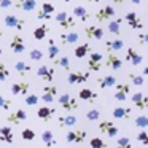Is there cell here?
I'll return each mask as SVG.
<instances>
[{
	"label": "cell",
	"mask_w": 148,
	"mask_h": 148,
	"mask_svg": "<svg viewBox=\"0 0 148 148\" xmlns=\"http://www.w3.org/2000/svg\"><path fill=\"white\" fill-rule=\"evenodd\" d=\"M54 19L58 21L59 26L64 30H70L77 26V19L73 18V14H69L67 11H59V13H56Z\"/></svg>",
	"instance_id": "1"
},
{
	"label": "cell",
	"mask_w": 148,
	"mask_h": 148,
	"mask_svg": "<svg viewBox=\"0 0 148 148\" xmlns=\"http://www.w3.org/2000/svg\"><path fill=\"white\" fill-rule=\"evenodd\" d=\"M3 23L8 29H16L18 32H21V30L24 29V26H26V21L18 18L16 14H7V16L3 18Z\"/></svg>",
	"instance_id": "2"
},
{
	"label": "cell",
	"mask_w": 148,
	"mask_h": 148,
	"mask_svg": "<svg viewBox=\"0 0 148 148\" xmlns=\"http://www.w3.org/2000/svg\"><path fill=\"white\" fill-rule=\"evenodd\" d=\"M59 105L62 107L64 110H67V112H73V110H78V100L75 99V97H72L70 94H62V96H59Z\"/></svg>",
	"instance_id": "3"
},
{
	"label": "cell",
	"mask_w": 148,
	"mask_h": 148,
	"mask_svg": "<svg viewBox=\"0 0 148 148\" xmlns=\"http://www.w3.org/2000/svg\"><path fill=\"white\" fill-rule=\"evenodd\" d=\"M89 80V72H70L67 75V83L69 84H83Z\"/></svg>",
	"instance_id": "4"
},
{
	"label": "cell",
	"mask_w": 148,
	"mask_h": 148,
	"mask_svg": "<svg viewBox=\"0 0 148 148\" xmlns=\"http://www.w3.org/2000/svg\"><path fill=\"white\" fill-rule=\"evenodd\" d=\"M103 64V56L100 53H91L88 59V69L89 72H99Z\"/></svg>",
	"instance_id": "5"
},
{
	"label": "cell",
	"mask_w": 148,
	"mask_h": 148,
	"mask_svg": "<svg viewBox=\"0 0 148 148\" xmlns=\"http://www.w3.org/2000/svg\"><path fill=\"white\" fill-rule=\"evenodd\" d=\"M124 21H127L129 27H131V29H134V30L143 29V21H142V18L138 16L135 11H129V13H126Z\"/></svg>",
	"instance_id": "6"
},
{
	"label": "cell",
	"mask_w": 148,
	"mask_h": 148,
	"mask_svg": "<svg viewBox=\"0 0 148 148\" xmlns=\"http://www.w3.org/2000/svg\"><path fill=\"white\" fill-rule=\"evenodd\" d=\"M115 16V7L113 5H107L103 8H99L96 13V19L99 23H105V21H110L112 18Z\"/></svg>",
	"instance_id": "7"
},
{
	"label": "cell",
	"mask_w": 148,
	"mask_h": 148,
	"mask_svg": "<svg viewBox=\"0 0 148 148\" xmlns=\"http://www.w3.org/2000/svg\"><path fill=\"white\" fill-rule=\"evenodd\" d=\"M10 48L14 54H21V53L26 51V42H24L23 35L21 34H14L13 38H11V43H10Z\"/></svg>",
	"instance_id": "8"
},
{
	"label": "cell",
	"mask_w": 148,
	"mask_h": 148,
	"mask_svg": "<svg viewBox=\"0 0 148 148\" xmlns=\"http://www.w3.org/2000/svg\"><path fill=\"white\" fill-rule=\"evenodd\" d=\"M99 131L102 132V134L108 135V137H116L118 132H119V129H118V126H116L115 123L107 121V119H105V121L99 123Z\"/></svg>",
	"instance_id": "9"
},
{
	"label": "cell",
	"mask_w": 148,
	"mask_h": 148,
	"mask_svg": "<svg viewBox=\"0 0 148 148\" xmlns=\"http://www.w3.org/2000/svg\"><path fill=\"white\" fill-rule=\"evenodd\" d=\"M53 14H54V5L49 3V2H45V3H42V8L37 13V18L42 21H49L53 18Z\"/></svg>",
	"instance_id": "10"
},
{
	"label": "cell",
	"mask_w": 148,
	"mask_h": 148,
	"mask_svg": "<svg viewBox=\"0 0 148 148\" xmlns=\"http://www.w3.org/2000/svg\"><path fill=\"white\" fill-rule=\"evenodd\" d=\"M129 92H131V84L127 83H119V84H115V99L123 102V100L127 99Z\"/></svg>",
	"instance_id": "11"
},
{
	"label": "cell",
	"mask_w": 148,
	"mask_h": 148,
	"mask_svg": "<svg viewBox=\"0 0 148 148\" xmlns=\"http://www.w3.org/2000/svg\"><path fill=\"white\" fill-rule=\"evenodd\" d=\"M131 100L137 110H147L148 108V97L143 92H134Z\"/></svg>",
	"instance_id": "12"
},
{
	"label": "cell",
	"mask_w": 148,
	"mask_h": 148,
	"mask_svg": "<svg viewBox=\"0 0 148 148\" xmlns=\"http://www.w3.org/2000/svg\"><path fill=\"white\" fill-rule=\"evenodd\" d=\"M56 94H58V88H56L54 84H46L42 91V100L45 103H53Z\"/></svg>",
	"instance_id": "13"
},
{
	"label": "cell",
	"mask_w": 148,
	"mask_h": 148,
	"mask_svg": "<svg viewBox=\"0 0 148 148\" xmlns=\"http://www.w3.org/2000/svg\"><path fill=\"white\" fill-rule=\"evenodd\" d=\"M26 119H27V113L21 108H18V110H14V112H11L7 115V121L13 123V124H16V126L21 124V123H24Z\"/></svg>",
	"instance_id": "14"
},
{
	"label": "cell",
	"mask_w": 148,
	"mask_h": 148,
	"mask_svg": "<svg viewBox=\"0 0 148 148\" xmlns=\"http://www.w3.org/2000/svg\"><path fill=\"white\" fill-rule=\"evenodd\" d=\"M105 67L112 69V70H119L123 67V61L113 51H108V54L105 58Z\"/></svg>",
	"instance_id": "15"
},
{
	"label": "cell",
	"mask_w": 148,
	"mask_h": 148,
	"mask_svg": "<svg viewBox=\"0 0 148 148\" xmlns=\"http://www.w3.org/2000/svg\"><path fill=\"white\" fill-rule=\"evenodd\" d=\"M86 131H70L65 135V140L69 143H84L86 140Z\"/></svg>",
	"instance_id": "16"
},
{
	"label": "cell",
	"mask_w": 148,
	"mask_h": 148,
	"mask_svg": "<svg viewBox=\"0 0 148 148\" xmlns=\"http://www.w3.org/2000/svg\"><path fill=\"white\" fill-rule=\"evenodd\" d=\"M54 69L53 67H48V65H40L38 69H37V75H38L40 78H43L45 81H48V83H51L53 80H54Z\"/></svg>",
	"instance_id": "17"
},
{
	"label": "cell",
	"mask_w": 148,
	"mask_h": 148,
	"mask_svg": "<svg viewBox=\"0 0 148 148\" xmlns=\"http://www.w3.org/2000/svg\"><path fill=\"white\" fill-rule=\"evenodd\" d=\"M11 94L13 96H26L30 89V84L27 81H19V83H13L11 84Z\"/></svg>",
	"instance_id": "18"
},
{
	"label": "cell",
	"mask_w": 148,
	"mask_h": 148,
	"mask_svg": "<svg viewBox=\"0 0 148 148\" xmlns=\"http://www.w3.org/2000/svg\"><path fill=\"white\" fill-rule=\"evenodd\" d=\"M84 34L88 38H94V40H102L103 38V29L97 26H86L84 27Z\"/></svg>",
	"instance_id": "19"
},
{
	"label": "cell",
	"mask_w": 148,
	"mask_h": 148,
	"mask_svg": "<svg viewBox=\"0 0 148 148\" xmlns=\"http://www.w3.org/2000/svg\"><path fill=\"white\" fill-rule=\"evenodd\" d=\"M54 113H56V108H53V107H40L37 110V116L42 121H46V123H49L54 118Z\"/></svg>",
	"instance_id": "20"
},
{
	"label": "cell",
	"mask_w": 148,
	"mask_h": 148,
	"mask_svg": "<svg viewBox=\"0 0 148 148\" xmlns=\"http://www.w3.org/2000/svg\"><path fill=\"white\" fill-rule=\"evenodd\" d=\"M14 8H19L23 11H34L37 7V0H13Z\"/></svg>",
	"instance_id": "21"
},
{
	"label": "cell",
	"mask_w": 148,
	"mask_h": 148,
	"mask_svg": "<svg viewBox=\"0 0 148 148\" xmlns=\"http://www.w3.org/2000/svg\"><path fill=\"white\" fill-rule=\"evenodd\" d=\"M131 113H132V110L127 108V107H115L112 115L116 119H129L131 118Z\"/></svg>",
	"instance_id": "22"
},
{
	"label": "cell",
	"mask_w": 148,
	"mask_h": 148,
	"mask_svg": "<svg viewBox=\"0 0 148 148\" xmlns=\"http://www.w3.org/2000/svg\"><path fill=\"white\" fill-rule=\"evenodd\" d=\"M72 14H73L75 19L81 21V23H84V21L89 19V13H88V10L84 7H81V5H77V7H73V10H72Z\"/></svg>",
	"instance_id": "23"
},
{
	"label": "cell",
	"mask_w": 148,
	"mask_h": 148,
	"mask_svg": "<svg viewBox=\"0 0 148 148\" xmlns=\"http://www.w3.org/2000/svg\"><path fill=\"white\" fill-rule=\"evenodd\" d=\"M13 129L10 126H2L0 127V140L3 142V143H13L14 137H13Z\"/></svg>",
	"instance_id": "24"
},
{
	"label": "cell",
	"mask_w": 148,
	"mask_h": 148,
	"mask_svg": "<svg viewBox=\"0 0 148 148\" xmlns=\"http://www.w3.org/2000/svg\"><path fill=\"white\" fill-rule=\"evenodd\" d=\"M126 59H127V62H131L132 65H140L143 58L138 54L135 48H127V51H126Z\"/></svg>",
	"instance_id": "25"
},
{
	"label": "cell",
	"mask_w": 148,
	"mask_h": 148,
	"mask_svg": "<svg viewBox=\"0 0 148 148\" xmlns=\"http://www.w3.org/2000/svg\"><path fill=\"white\" fill-rule=\"evenodd\" d=\"M121 23H123V19L121 18H116V19H110L108 21V24H107V29H108V32L110 34H113L115 37H118L119 34H121Z\"/></svg>",
	"instance_id": "26"
},
{
	"label": "cell",
	"mask_w": 148,
	"mask_h": 148,
	"mask_svg": "<svg viewBox=\"0 0 148 148\" xmlns=\"http://www.w3.org/2000/svg\"><path fill=\"white\" fill-rule=\"evenodd\" d=\"M61 43L62 45H75V43H78V40H80V35L75 32H64L61 34Z\"/></svg>",
	"instance_id": "27"
},
{
	"label": "cell",
	"mask_w": 148,
	"mask_h": 148,
	"mask_svg": "<svg viewBox=\"0 0 148 148\" xmlns=\"http://www.w3.org/2000/svg\"><path fill=\"white\" fill-rule=\"evenodd\" d=\"M97 83H99V86L102 88V89H105V88H112L116 84V78L113 77V75H105V77H97Z\"/></svg>",
	"instance_id": "28"
},
{
	"label": "cell",
	"mask_w": 148,
	"mask_h": 148,
	"mask_svg": "<svg viewBox=\"0 0 148 148\" xmlns=\"http://www.w3.org/2000/svg\"><path fill=\"white\" fill-rule=\"evenodd\" d=\"M78 97H80V100H84V102H94L97 99V94L89 88H83V89H80Z\"/></svg>",
	"instance_id": "29"
},
{
	"label": "cell",
	"mask_w": 148,
	"mask_h": 148,
	"mask_svg": "<svg viewBox=\"0 0 148 148\" xmlns=\"http://www.w3.org/2000/svg\"><path fill=\"white\" fill-rule=\"evenodd\" d=\"M58 121H59V127H65V126L72 127V126H75L78 123V119L73 115H67V116H59Z\"/></svg>",
	"instance_id": "30"
},
{
	"label": "cell",
	"mask_w": 148,
	"mask_h": 148,
	"mask_svg": "<svg viewBox=\"0 0 148 148\" xmlns=\"http://www.w3.org/2000/svg\"><path fill=\"white\" fill-rule=\"evenodd\" d=\"M89 53H91L89 43H83V45H80V46H77V48H75L73 54H75V58H77V59H83V58H86Z\"/></svg>",
	"instance_id": "31"
},
{
	"label": "cell",
	"mask_w": 148,
	"mask_h": 148,
	"mask_svg": "<svg viewBox=\"0 0 148 148\" xmlns=\"http://www.w3.org/2000/svg\"><path fill=\"white\" fill-rule=\"evenodd\" d=\"M124 46L123 40H118V38H113V40H107L105 42V48L107 51H119V49Z\"/></svg>",
	"instance_id": "32"
},
{
	"label": "cell",
	"mask_w": 148,
	"mask_h": 148,
	"mask_svg": "<svg viewBox=\"0 0 148 148\" xmlns=\"http://www.w3.org/2000/svg\"><path fill=\"white\" fill-rule=\"evenodd\" d=\"M53 62H54V65H56V67L64 69L65 72H69V70H70V61H69V58H67V56H62V58H58V56H56V58L53 59Z\"/></svg>",
	"instance_id": "33"
},
{
	"label": "cell",
	"mask_w": 148,
	"mask_h": 148,
	"mask_svg": "<svg viewBox=\"0 0 148 148\" xmlns=\"http://www.w3.org/2000/svg\"><path fill=\"white\" fill-rule=\"evenodd\" d=\"M48 32H49L48 24H42V26H38L35 30H34V38H35V40H43Z\"/></svg>",
	"instance_id": "34"
},
{
	"label": "cell",
	"mask_w": 148,
	"mask_h": 148,
	"mask_svg": "<svg viewBox=\"0 0 148 148\" xmlns=\"http://www.w3.org/2000/svg\"><path fill=\"white\" fill-rule=\"evenodd\" d=\"M42 142L46 145V147H54V145L58 143V142H56V138H54V134H53L51 131H43Z\"/></svg>",
	"instance_id": "35"
},
{
	"label": "cell",
	"mask_w": 148,
	"mask_h": 148,
	"mask_svg": "<svg viewBox=\"0 0 148 148\" xmlns=\"http://www.w3.org/2000/svg\"><path fill=\"white\" fill-rule=\"evenodd\" d=\"M14 70L19 75H26L32 70V67H30V64H27V62H24V61H18L16 64H14Z\"/></svg>",
	"instance_id": "36"
},
{
	"label": "cell",
	"mask_w": 148,
	"mask_h": 148,
	"mask_svg": "<svg viewBox=\"0 0 148 148\" xmlns=\"http://www.w3.org/2000/svg\"><path fill=\"white\" fill-rule=\"evenodd\" d=\"M127 77H129V80H131V83L134 84V86H143V84H145V77H143V75H140V73L131 72Z\"/></svg>",
	"instance_id": "37"
},
{
	"label": "cell",
	"mask_w": 148,
	"mask_h": 148,
	"mask_svg": "<svg viewBox=\"0 0 148 148\" xmlns=\"http://www.w3.org/2000/svg\"><path fill=\"white\" fill-rule=\"evenodd\" d=\"M56 56H59V46H56L54 40H49L48 42V59H54Z\"/></svg>",
	"instance_id": "38"
},
{
	"label": "cell",
	"mask_w": 148,
	"mask_h": 148,
	"mask_svg": "<svg viewBox=\"0 0 148 148\" xmlns=\"http://www.w3.org/2000/svg\"><path fill=\"white\" fill-rule=\"evenodd\" d=\"M29 56H30L32 61H42V59L45 58V53H43L42 49H38V48H32L29 51Z\"/></svg>",
	"instance_id": "39"
},
{
	"label": "cell",
	"mask_w": 148,
	"mask_h": 148,
	"mask_svg": "<svg viewBox=\"0 0 148 148\" xmlns=\"http://www.w3.org/2000/svg\"><path fill=\"white\" fill-rule=\"evenodd\" d=\"M100 118V112L97 108H91L86 112V119H89V121H99Z\"/></svg>",
	"instance_id": "40"
},
{
	"label": "cell",
	"mask_w": 148,
	"mask_h": 148,
	"mask_svg": "<svg viewBox=\"0 0 148 148\" xmlns=\"http://www.w3.org/2000/svg\"><path fill=\"white\" fill-rule=\"evenodd\" d=\"M38 99H40L38 96H35V94H29V92H27V94H26V99H24V102H26V105L34 107V105H37V103H38Z\"/></svg>",
	"instance_id": "41"
},
{
	"label": "cell",
	"mask_w": 148,
	"mask_h": 148,
	"mask_svg": "<svg viewBox=\"0 0 148 148\" xmlns=\"http://www.w3.org/2000/svg\"><path fill=\"white\" fill-rule=\"evenodd\" d=\"M135 126H137V127H140V129L148 127V116H145V115L137 116V118H135Z\"/></svg>",
	"instance_id": "42"
},
{
	"label": "cell",
	"mask_w": 148,
	"mask_h": 148,
	"mask_svg": "<svg viewBox=\"0 0 148 148\" xmlns=\"http://www.w3.org/2000/svg\"><path fill=\"white\" fill-rule=\"evenodd\" d=\"M89 145H91L92 148H105V147H107V143H105V142H103L100 137H92V138L89 140Z\"/></svg>",
	"instance_id": "43"
},
{
	"label": "cell",
	"mask_w": 148,
	"mask_h": 148,
	"mask_svg": "<svg viewBox=\"0 0 148 148\" xmlns=\"http://www.w3.org/2000/svg\"><path fill=\"white\" fill-rule=\"evenodd\" d=\"M8 77H10V70H8V67L3 64V62H0V83L5 81Z\"/></svg>",
	"instance_id": "44"
},
{
	"label": "cell",
	"mask_w": 148,
	"mask_h": 148,
	"mask_svg": "<svg viewBox=\"0 0 148 148\" xmlns=\"http://www.w3.org/2000/svg\"><path fill=\"white\" fill-rule=\"evenodd\" d=\"M116 145L118 147H121V148H131V138L129 137H126V135H123V137H119L118 140H116Z\"/></svg>",
	"instance_id": "45"
},
{
	"label": "cell",
	"mask_w": 148,
	"mask_h": 148,
	"mask_svg": "<svg viewBox=\"0 0 148 148\" xmlns=\"http://www.w3.org/2000/svg\"><path fill=\"white\" fill-rule=\"evenodd\" d=\"M21 137H23V140H34L35 138V132L32 131V129H24L23 132H21Z\"/></svg>",
	"instance_id": "46"
},
{
	"label": "cell",
	"mask_w": 148,
	"mask_h": 148,
	"mask_svg": "<svg viewBox=\"0 0 148 148\" xmlns=\"http://www.w3.org/2000/svg\"><path fill=\"white\" fill-rule=\"evenodd\" d=\"M11 103H13V102H11L10 99L0 96V108H2V110H10L11 108Z\"/></svg>",
	"instance_id": "47"
},
{
	"label": "cell",
	"mask_w": 148,
	"mask_h": 148,
	"mask_svg": "<svg viewBox=\"0 0 148 148\" xmlns=\"http://www.w3.org/2000/svg\"><path fill=\"white\" fill-rule=\"evenodd\" d=\"M137 140L140 142V143H143V145H147V147H148V132L145 131V129L137 134Z\"/></svg>",
	"instance_id": "48"
},
{
	"label": "cell",
	"mask_w": 148,
	"mask_h": 148,
	"mask_svg": "<svg viewBox=\"0 0 148 148\" xmlns=\"http://www.w3.org/2000/svg\"><path fill=\"white\" fill-rule=\"evenodd\" d=\"M137 40L140 45H148V32H142V34H137Z\"/></svg>",
	"instance_id": "49"
},
{
	"label": "cell",
	"mask_w": 148,
	"mask_h": 148,
	"mask_svg": "<svg viewBox=\"0 0 148 148\" xmlns=\"http://www.w3.org/2000/svg\"><path fill=\"white\" fill-rule=\"evenodd\" d=\"M10 7H13V0H0V8L7 10Z\"/></svg>",
	"instance_id": "50"
},
{
	"label": "cell",
	"mask_w": 148,
	"mask_h": 148,
	"mask_svg": "<svg viewBox=\"0 0 148 148\" xmlns=\"http://www.w3.org/2000/svg\"><path fill=\"white\" fill-rule=\"evenodd\" d=\"M143 77L148 78V65H145V69H143Z\"/></svg>",
	"instance_id": "51"
},
{
	"label": "cell",
	"mask_w": 148,
	"mask_h": 148,
	"mask_svg": "<svg viewBox=\"0 0 148 148\" xmlns=\"http://www.w3.org/2000/svg\"><path fill=\"white\" fill-rule=\"evenodd\" d=\"M108 2H112V3H118V5L123 3V0H108Z\"/></svg>",
	"instance_id": "52"
},
{
	"label": "cell",
	"mask_w": 148,
	"mask_h": 148,
	"mask_svg": "<svg viewBox=\"0 0 148 148\" xmlns=\"http://www.w3.org/2000/svg\"><path fill=\"white\" fill-rule=\"evenodd\" d=\"M131 2H132V3H134V5H140L142 2H143V0H131Z\"/></svg>",
	"instance_id": "53"
},
{
	"label": "cell",
	"mask_w": 148,
	"mask_h": 148,
	"mask_svg": "<svg viewBox=\"0 0 148 148\" xmlns=\"http://www.w3.org/2000/svg\"><path fill=\"white\" fill-rule=\"evenodd\" d=\"M89 2H91V3H92V2H94V3H97V2H99V0H89Z\"/></svg>",
	"instance_id": "54"
},
{
	"label": "cell",
	"mask_w": 148,
	"mask_h": 148,
	"mask_svg": "<svg viewBox=\"0 0 148 148\" xmlns=\"http://www.w3.org/2000/svg\"><path fill=\"white\" fill-rule=\"evenodd\" d=\"M0 37H3V32H2V30H0Z\"/></svg>",
	"instance_id": "55"
},
{
	"label": "cell",
	"mask_w": 148,
	"mask_h": 148,
	"mask_svg": "<svg viewBox=\"0 0 148 148\" xmlns=\"http://www.w3.org/2000/svg\"><path fill=\"white\" fill-rule=\"evenodd\" d=\"M0 56H2V46H0Z\"/></svg>",
	"instance_id": "56"
},
{
	"label": "cell",
	"mask_w": 148,
	"mask_h": 148,
	"mask_svg": "<svg viewBox=\"0 0 148 148\" xmlns=\"http://www.w3.org/2000/svg\"><path fill=\"white\" fill-rule=\"evenodd\" d=\"M64 2H73V0H64Z\"/></svg>",
	"instance_id": "57"
}]
</instances>
